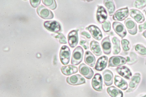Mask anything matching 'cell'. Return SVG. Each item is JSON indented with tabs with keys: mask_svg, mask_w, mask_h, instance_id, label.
Here are the masks:
<instances>
[{
	"mask_svg": "<svg viewBox=\"0 0 146 97\" xmlns=\"http://www.w3.org/2000/svg\"><path fill=\"white\" fill-rule=\"evenodd\" d=\"M96 58L94 55L89 51H87L85 54L84 61L90 66L93 67L96 63Z\"/></svg>",
	"mask_w": 146,
	"mask_h": 97,
	"instance_id": "obj_22",
	"label": "cell"
},
{
	"mask_svg": "<svg viewBox=\"0 0 146 97\" xmlns=\"http://www.w3.org/2000/svg\"><path fill=\"white\" fill-rule=\"evenodd\" d=\"M61 70L62 73L66 76L75 74L77 73L78 70L77 67L70 65L62 67Z\"/></svg>",
	"mask_w": 146,
	"mask_h": 97,
	"instance_id": "obj_20",
	"label": "cell"
},
{
	"mask_svg": "<svg viewBox=\"0 0 146 97\" xmlns=\"http://www.w3.org/2000/svg\"><path fill=\"white\" fill-rule=\"evenodd\" d=\"M114 84L116 86L123 90H125L128 87L127 82L119 76L116 75L114 78Z\"/></svg>",
	"mask_w": 146,
	"mask_h": 97,
	"instance_id": "obj_23",
	"label": "cell"
},
{
	"mask_svg": "<svg viewBox=\"0 0 146 97\" xmlns=\"http://www.w3.org/2000/svg\"><path fill=\"white\" fill-rule=\"evenodd\" d=\"M83 54L84 50L82 47L80 46L77 47L73 51L71 64L75 65L80 64L83 60Z\"/></svg>",
	"mask_w": 146,
	"mask_h": 97,
	"instance_id": "obj_1",
	"label": "cell"
},
{
	"mask_svg": "<svg viewBox=\"0 0 146 97\" xmlns=\"http://www.w3.org/2000/svg\"><path fill=\"white\" fill-rule=\"evenodd\" d=\"M108 18V14L106 10L102 6H99L96 12V19L99 23H104Z\"/></svg>",
	"mask_w": 146,
	"mask_h": 97,
	"instance_id": "obj_14",
	"label": "cell"
},
{
	"mask_svg": "<svg viewBox=\"0 0 146 97\" xmlns=\"http://www.w3.org/2000/svg\"><path fill=\"white\" fill-rule=\"evenodd\" d=\"M113 27L116 33L121 39H123L127 35V31L124 26L120 22H113Z\"/></svg>",
	"mask_w": 146,
	"mask_h": 97,
	"instance_id": "obj_7",
	"label": "cell"
},
{
	"mask_svg": "<svg viewBox=\"0 0 146 97\" xmlns=\"http://www.w3.org/2000/svg\"><path fill=\"white\" fill-rule=\"evenodd\" d=\"M80 73L87 79H90L94 75V72L90 68L84 63L80 64L79 66Z\"/></svg>",
	"mask_w": 146,
	"mask_h": 97,
	"instance_id": "obj_11",
	"label": "cell"
},
{
	"mask_svg": "<svg viewBox=\"0 0 146 97\" xmlns=\"http://www.w3.org/2000/svg\"><path fill=\"white\" fill-rule=\"evenodd\" d=\"M130 17L138 23H142L145 20L143 14L139 10L135 9H130L129 13Z\"/></svg>",
	"mask_w": 146,
	"mask_h": 97,
	"instance_id": "obj_13",
	"label": "cell"
},
{
	"mask_svg": "<svg viewBox=\"0 0 146 97\" xmlns=\"http://www.w3.org/2000/svg\"><path fill=\"white\" fill-rule=\"evenodd\" d=\"M141 78V74L139 73H135L131 78L129 84L130 89L127 90V92L131 91L136 88L137 86L140 82Z\"/></svg>",
	"mask_w": 146,
	"mask_h": 97,
	"instance_id": "obj_19",
	"label": "cell"
},
{
	"mask_svg": "<svg viewBox=\"0 0 146 97\" xmlns=\"http://www.w3.org/2000/svg\"><path fill=\"white\" fill-rule=\"evenodd\" d=\"M143 35L144 36V37H145L146 39V31H144L143 33Z\"/></svg>",
	"mask_w": 146,
	"mask_h": 97,
	"instance_id": "obj_38",
	"label": "cell"
},
{
	"mask_svg": "<svg viewBox=\"0 0 146 97\" xmlns=\"http://www.w3.org/2000/svg\"><path fill=\"white\" fill-rule=\"evenodd\" d=\"M107 92L109 95L112 97H123V94L121 90L114 86L108 88Z\"/></svg>",
	"mask_w": 146,
	"mask_h": 97,
	"instance_id": "obj_25",
	"label": "cell"
},
{
	"mask_svg": "<svg viewBox=\"0 0 146 97\" xmlns=\"http://www.w3.org/2000/svg\"><path fill=\"white\" fill-rule=\"evenodd\" d=\"M125 24L129 33L130 35H135L137 32L136 23L130 18H127L125 21Z\"/></svg>",
	"mask_w": 146,
	"mask_h": 97,
	"instance_id": "obj_15",
	"label": "cell"
},
{
	"mask_svg": "<svg viewBox=\"0 0 146 97\" xmlns=\"http://www.w3.org/2000/svg\"><path fill=\"white\" fill-rule=\"evenodd\" d=\"M145 14H146V13H145Z\"/></svg>",
	"mask_w": 146,
	"mask_h": 97,
	"instance_id": "obj_40",
	"label": "cell"
},
{
	"mask_svg": "<svg viewBox=\"0 0 146 97\" xmlns=\"http://www.w3.org/2000/svg\"><path fill=\"white\" fill-rule=\"evenodd\" d=\"M44 27L48 31L57 32L61 30V26L58 22L55 21H46L44 22Z\"/></svg>",
	"mask_w": 146,
	"mask_h": 97,
	"instance_id": "obj_10",
	"label": "cell"
},
{
	"mask_svg": "<svg viewBox=\"0 0 146 97\" xmlns=\"http://www.w3.org/2000/svg\"><path fill=\"white\" fill-rule=\"evenodd\" d=\"M146 29V21L143 24L139 25V31L141 32L144 30Z\"/></svg>",
	"mask_w": 146,
	"mask_h": 97,
	"instance_id": "obj_36",
	"label": "cell"
},
{
	"mask_svg": "<svg viewBox=\"0 0 146 97\" xmlns=\"http://www.w3.org/2000/svg\"><path fill=\"white\" fill-rule=\"evenodd\" d=\"M78 30H73L70 32L68 36L69 45L72 48H75L78 44Z\"/></svg>",
	"mask_w": 146,
	"mask_h": 97,
	"instance_id": "obj_12",
	"label": "cell"
},
{
	"mask_svg": "<svg viewBox=\"0 0 146 97\" xmlns=\"http://www.w3.org/2000/svg\"><path fill=\"white\" fill-rule=\"evenodd\" d=\"M142 97H146V95H145V96H144Z\"/></svg>",
	"mask_w": 146,
	"mask_h": 97,
	"instance_id": "obj_39",
	"label": "cell"
},
{
	"mask_svg": "<svg viewBox=\"0 0 146 97\" xmlns=\"http://www.w3.org/2000/svg\"><path fill=\"white\" fill-rule=\"evenodd\" d=\"M36 11L39 16L43 19H50L54 17L53 13L42 5H40L37 8Z\"/></svg>",
	"mask_w": 146,
	"mask_h": 97,
	"instance_id": "obj_3",
	"label": "cell"
},
{
	"mask_svg": "<svg viewBox=\"0 0 146 97\" xmlns=\"http://www.w3.org/2000/svg\"><path fill=\"white\" fill-rule=\"evenodd\" d=\"M129 15L128 8L126 7L117 10L113 15V18L115 21H122L127 18Z\"/></svg>",
	"mask_w": 146,
	"mask_h": 97,
	"instance_id": "obj_4",
	"label": "cell"
},
{
	"mask_svg": "<svg viewBox=\"0 0 146 97\" xmlns=\"http://www.w3.org/2000/svg\"><path fill=\"white\" fill-rule=\"evenodd\" d=\"M127 60L123 57L119 56H113L110 58L108 67H115L126 64Z\"/></svg>",
	"mask_w": 146,
	"mask_h": 97,
	"instance_id": "obj_6",
	"label": "cell"
},
{
	"mask_svg": "<svg viewBox=\"0 0 146 97\" xmlns=\"http://www.w3.org/2000/svg\"><path fill=\"white\" fill-rule=\"evenodd\" d=\"M135 50L139 54L146 56V48L141 45H137L135 47Z\"/></svg>",
	"mask_w": 146,
	"mask_h": 97,
	"instance_id": "obj_30",
	"label": "cell"
},
{
	"mask_svg": "<svg viewBox=\"0 0 146 97\" xmlns=\"http://www.w3.org/2000/svg\"><path fill=\"white\" fill-rule=\"evenodd\" d=\"M104 3L107 9L109 15L111 16L114 14L115 10V6L114 2L111 1H104Z\"/></svg>",
	"mask_w": 146,
	"mask_h": 97,
	"instance_id": "obj_26",
	"label": "cell"
},
{
	"mask_svg": "<svg viewBox=\"0 0 146 97\" xmlns=\"http://www.w3.org/2000/svg\"><path fill=\"white\" fill-rule=\"evenodd\" d=\"M101 45L103 51L106 54H109L111 51V43L110 36L104 38L101 42Z\"/></svg>",
	"mask_w": 146,
	"mask_h": 97,
	"instance_id": "obj_17",
	"label": "cell"
},
{
	"mask_svg": "<svg viewBox=\"0 0 146 97\" xmlns=\"http://www.w3.org/2000/svg\"><path fill=\"white\" fill-rule=\"evenodd\" d=\"M111 24L109 21H106L102 24V27L103 30L105 32H109L111 30Z\"/></svg>",
	"mask_w": 146,
	"mask_h": 97,
	"instance_id": "obj_31",
	"label": "cell"
},
{
	"mask_svg": "<svg viewBox=\"0 0 146 97\" xmlns=\"http://www.w3.org/2000/svg\"><path fill=\"white\" fill-rule=\"evenodd\" d=\"M121 44L123 50L125 51H127L129 50L130 48H129L128 45L129 44V42L127 40L123 39L121 41Z\"/></svg>",
	"mask_w": 146,
	"mask_h": 97,
	"instance_id": "obj_33",
	"label": "cell"
},
{
	"mask_svg": "<svg viewBox=\"0 0 146 97\" xmlns=\"http://www.w3.org/2000/svg\"><path fill=\"white\" fill-rule=\"evenodd\" d=\"M86 29L89 31L94 39L100 41L102 39L103 35L101 31L98 27L94 25H91L86 27Z\"/></svg>",
	"mask_w": 146,
	"mask_h": 97,
	"instance_id": "obj_9",
	"label": "cell"
},
{
	"mask_svg": "<svg viewBox=\"0 0 146 97\" xmlns=\"http://www.w3.org/2000/svg\"><path fill=\"white\" fill-rule=\"evenodd\" d=\"M80 44V45H82V46L84 47L85 49L87 50L89 48V46H88L89 43L86 41H81Z\"/></svg>",
	"mask_w": 146,
	"mask_h": 97,
	"instance_id": "obj_35",
	"label": "cell"
},
{
	"mask_svg": "<svg viewBox=\"0 0 146 97\" xmlns=\"http://www.w3.org/2000/svg\"><path fill=\"white\" fill-rule=\"evenodd\" d=\"M81 35L84 36H86L87 39H90L91 37V35H90V34L86 31H83L81 33Z\"/></svg>",
	"mask_w": 146,
	"mask_h": 97,
	"instance_id": "obj_37",
	"label": "cell"
},
{
	"mask_svg": "<svg viewBox=\"0 0 146 97\" xmlns=\"http://www.w3.org/2000/svg\"><path fill=\"white\" fill-rule=\"evenodd\" d=\"M104 76V82L106 86H110L113 84V73L110 70H106L103 73Z\"/></svg>",
	"mask_w": 146,
	"mask_h": 97,
	"instance_id": "obj_21",
	"label": "cell"
},
{
	"mask_svg": "<svg viewBox=\"0 0 146 97\" xmlns=\"http://www.w3.org/2000/svg\"><path fill=\"white\" fill-rule=\"evenodd\" d=\"M41 2V1L40 0H37V1H33V0H31L30 1V3L33 7L36 8L37 7L39 6Z\"/></svg>",
	"mask_w": 146,
	"mask_h": 97,
	"instance_id": "obj_34",
	"label": "cell"
},
{
	"mask_svg": "<svg viewBox=\"0 0 146 97\" xmlns=\"http://www.w3.org/2000/svg\"><path fill=\"white\" fill-rule=\"evenodd\" d=\"M117 72L119 75L124 77L126 79L130 80L132 76V73L129 69L126 66H121L117 67L116 69Z\"/></svg>",
	"mask_w": 146,
	"mask_h": 97,
	"instance_id": "obj_16",
	"label": "cell"
},
{
	"mask_svg": "<svg viewBox=\"0 0 146 97\" xmlns=\"http://www.w3.org/2000/svg\"><path fill=\"white\" fill-rule=\"evenodd\" d=\"M92 87L95 90L98 91H101L102 90L103 80L102 76L99 73H96L92 81Z\"/></svg>",
	"mask_w": 146,
	"mask_h": 97,
	"instance_id": "obj_8",
	"label": "cell"
},
{
	"mask_svg": "<svg viewBox=\"0 0 146 97\" xmlns=\"http://www.w3.org/2000/svg\"><path fill=\"white\" fill-rule=\"evenodd\" d=\"M90 47L91 50L96 56H98L102 54V52L98 42L92 41L91 42Z\"/></svg>",
	"mask_w": 146,
	"mask_h": 97,
	"instance_id": "obj_24",
	"label": "cell"
},
{
	"mask_svg": "<svg viewBox=\"0 0 146 97\" xmlns=\"http://www.w3.org/2000/svg\"><path fill=\"white\" fill-rule=\"evenodd\" d=\"M112 42L114 46L113 48V53L114 54H117L121 51L120 45V40L118 38L114 37L112 39Z\"/></svg>",
	"mask_w": 146,
	"mask_h": 97,
	"instance_id": "obj_27",
	"label": "cell"
},
{
	"mask_svg": "<svg viewBox=\"0 0 146 97\" xmlns=\"http://www.w3.org/2000/svg\"><path fill=\"white\" fill-rule=\"evenodd\" d=\"M134 7L139 9H142L146 6V1H135L133 3Z\"/></svg>",
	"mask_w": 146,
	"mask_h": 97,
	"instance_id": "obj_29",
	"label": "cell"
},
{
	"mask_svg": "<svg viewBox=\"0 0 146 97\" xmlns=\"http://www.w3.org/2000/svg\"><path fill=\"white\" fill-rule=\"evenodd\" d=\"M55 38L58 39L61 44H66L67 43L66 38L62 33H58V35L56 36Z\"/></svg>",
	"mask_w": 146,
	"mask_h": 97,
	"instance_id": "obj_32",
	"label": "cell"
},
{
	"mask_svg": "<svg viewBox=\"0 0 146 97\" xmlns=\"http://www.w3.org/2000/svg\"><path fill=\"white\" fill-rule=\"evenodd\" d=\"M66 82L69 84L76 86L85 83L86 80L81 75L78 74L68 77Z\"/></svg>",
	"mask_w": 146,
	"mask_h": 97,
	"instance_id": "obj_5",
	"label": "cell"
},
{
	"mask_svg": "<svg viewBox=\"0 0 146 97\" xmlns=\"http://www.w3.org/2000/svg\"><path fill=\"white\" fill-rule=\"evenodd\" d=\"M44 5L52 10H54L57 7L56 3L54 0H42Z\"/></svg>",
	"mask_w": 146,
	"mask_h": 97,
	"instance_id": "obj_28",
	"label": "cell"
},
{
	"mask_svg": "<svg viewBox=\"0 0 146 97\" xmlns=\"http://www.w3.org/2000/svg\"><path fill=\"white\" fill-rule=\"evenodd\" d=\"M71 51L70 48L66 46H63L61 48L60 58L62 63L64 65H67L70 62Z\"/></svg>",
	"mask_w": 146,
	"mask_h": 97,
	"instance_id": "obj_2",
	"label": "cell"
},
{
	"mask_svg": "<svg viewBox=\"0 0 146 97\" xmlns=\"http://www.w3.org/2000/svg\"><path fill=\"white\" fill-rule=\"evenodd\" d=\"M108 57L106 56H102L98 60L95 69L96 70L102 71L107 65Z\"/></svg>",
	"mask_w": 146,
	"mask_h": 97,
	"instance_id": "obj_18",
	"label": "cell"
}]
</instances>
